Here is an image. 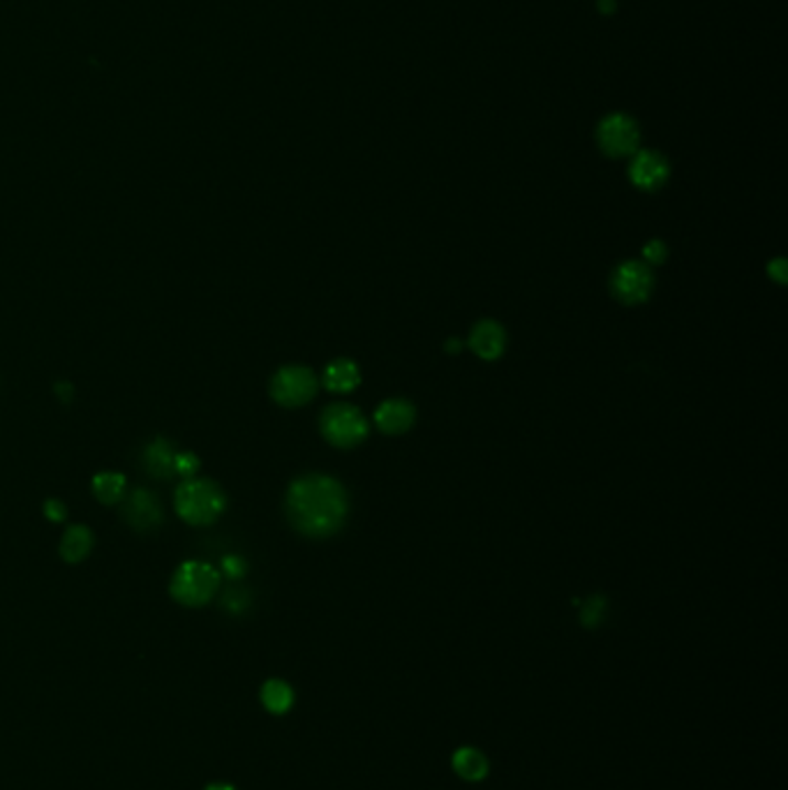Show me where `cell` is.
<instances>
[{
	"mask_svg": "<svg viewBox=\"0 0 788 790\" xmlns=\"http://www.w3.org/2000/svg\"><path fill=\"white\" fill-rule=\"evenodd\" d=\"M285 509L294 530L324 538L348 521L350 498L340 481L324 474H306L289 485Z\"/></svg>",
	"mask_w": 788,
	"mask_h": 790,
	"instance_id": "cell-1",
	"label": "cell"
},
{
	"mask_svg": "<svg viewBox=\"0 0 788 790\" xmlns=\"http://www.w3.org/2000/svg\"><path fill=\"white\" fill-rule=\"evenodd\" d=\"M174 506L188 525H211L227 509V498L215 481L190 479L179 485Z\"/></svg>",
	"mask_w": 788,
	"mask_h": 790,
	"instance_id": "cell-2",
	"label": "cell"
},
{
	"mask_svg": "<svg viewBox=\"0 0 788 790\" xmlns=\"http://www.w3.org/2000/svg\"><path fill=\"white\" fill-rule=\"evenodd\" d=\"M220 589V574L206 562H183L171 576L169 591L174 601L188 608L206 606Z\"/></svg>",
	"mask_w": 788,
	"mask_h": 790,
	"instance_id": "cell-3",
	"label": "cell"
},
{
	"mask_svg": "<svg viewBox=\"0 0 788 790\" xmlns=\"http://www.w3.org/2000/svg\"><path fill=\"white\" fill-rule=\"evenodd\" d=\"M319 428L329 444L338 449H352L368 437V421L359 407L350 403H333L322 412Z\"/></svg>",
	"mask_w": 788,
	"mask_h": 790,
	"instance_id": "cell-4",
	"label": "cell"
},
{
	"mask_svg": "<svg viewBox=\"0 0 788 790\" xmlns=\"http://www.w3.org/2000/svg\"><path fill=\"white\" fill-rule=\"evenodd\" d=\"M317 377L306 365H285L270 380V395L283 407H304L317 395Z\"/></svg>",
	"mask_w": 788,
	"mask_h": 790,
	"instance_id": "cell-5",
	"label": "cell"
},
{
	"mask_svg": "<svg viewBox=\"0 0 788 790\" xmlns=\"http://www.w3.org/2000/svg\"><path fill=\"white\" fill-rule=\"evenodd\" d=\"M654 287V276L652 268L643 261H625L610 278V289L615 293V299L627 303V306H638L646 303L650 299Z\"/></svg>",
	"mask_w": 788,
	"mask_h": 790,
	"instance_id": "cell-6",
	"label": "cell"
},
{
	"mask_svg": "<svg viewBox=\"0 0 788 790\" xmlns=\"http://www.w3.org/2000/svg\"><path fill=\"white\" fill-rule=\"evenodd\" d=\"M601 151L610 158H625L638 151L640 132L636 122L625 114H613L606 120H601L599 132H597Z\"/></svg>",
	"mask_w": 788,
	"mask_h": 790,
	"instance_id": "cell-7",
	"label": "cell"
},
{
	"mask_svg": "<svg viewBox=\"0 0 788 790\" xmlns=\"http://www.w3.org/2000/svg\"><path fill=\"white\" fill-rule=\"evenodd\" d=\"M669 162L663 156L654 151H640L631 160L629 167V179L640 190H657L669 179Z\"/></svg>",
	"mask_w": 788,
	"mask_h": 790,
	"instance_id": "cell-8",
	"label": "cell"
},
{
	"mask_svg": "<svg viewBox=\"0 0 788 790\" xmlns=\"http://www.w3.org/2000/svg\"><path fill=\"white\" fill-rule=\"evenodd\" d=\"M470 348L475 350V354L479 359L496 361L502 356V352L507 348V333L498 322H492V319H483V322H479L470 333Z\"/></svg>",
	"mask_w": 788,
	"mask_h": 790,
	"instance_id": "cell-9",
	"label": "cell"
},
{
	"mask_svg": "<svg viewBox=\"0 0 788 790\" xmlns=\"http://www.w3.org/2000/svg\"><path fill=\"white\" fill-rule=\"evenodd\" d=\"M123 515H126V521L132 527H141V530L156 527L162 521V511H160L158 500L146 490L132 492V495L126 500V506H123Z\"/></svg>",
	"mask_w": 788,
	"mask_h": 790,
	"instance_id": "cell-10",
	"label": "cell"
},
{
	"mask_svg": "<svg viewBox=\"0 0 788 790\" xmlns=\"http://www.w3.org/2000/svg\"><path fill=\"white\" fill-rule=\"evenodd\" d=\"M416 412L407 401L393 398L377 407L375 412V426L386 435H403L414 426Z\"/></svg>",
	"mask_w": 788,
	"mask_h": 790,
	"instance_id": "cell-11",
	"label": "cell"
},
{
	"mask_svg": "<svg viewBox=\"0 0 788 790\" xmlns=\"http://www.w3.org/2000/svg\"><path fill=\"white\" fill-rule=\"evenodd\" d=\"M451 768L454 772L462 779V781H483L490 772V762L486 758V754L477 747H460L454 758H451Z\"/></svg>",
	"mask_w": 788,
	"mask_h": 790,
	"instance_id": "cell-12",
	"label": "cell"
},
{
	"mask_svg": "<svg viewBox=\"0 0 788 790\" xmlns=\"http://www.w3.org/2000/svg\"><path fill=\"white\" fill-rule=\"evenodd\" d=\"M359 365L350 359H336L324 370V386L333 393H350L359 386Z\"/></svg>",
	"mask_w": 788,
	"mask_h": 790,
	"instance_id": "cell-13",
	"label": "cell"
},
{
	"mask_svg": "<svg viewBox=\"0 0 788 790\" xmlns=\"http://www.w3.org/2000/svg\"><path fill=\"white\" fill-rule=\"evenodd\" d=\"M90 551H93V532L84 525L67 527L61 541V557L67 564H79L90 555Z\"/></svg>",
	"mask_w": 788,
	"mask_h": 790,
	"instance_id": "cell-14",
	"label": "cell"
},
{
	"mask_svg": "<svg viewBox=\"0 0 788 790\" xmlns=\"http://www.w3.org/2000/svg\"><path fill=\"white\" fill-rule=\"evenodd\" d=\"M262 705L270 714H287L294 707V688L285 680H268L259 691Z\"/></svg>",
	"mask_w": 788,
	"mask_h": 790,
	"instance_id": "cell-15",
	"label": "cell"
},
{
	"mask_svg": "<svg viewBox=\"0 0 788 790\" xmlns=\"http://www.w3.org/2000/svg\"><path fill=\"white\" fill-rule=\"evenodd\" d=\"M93 495L103 504L111 506L126 498V477L116 472H103L93 479Z\"/></svg>",
	"mask_w": 788,
	"mask_h": 790,
	"instance_id": "cell-16",
	"label": "cell"
},
{
	"mask_svg": "<svg viewBox=\"0 0 788 790\" xmlns=\"http://www.w3.org/2000/svg\"><path fill=\"white\" fill-rule=\"evenodd\" d=\"M143 460H146V467H149V472L156 474V477H171V472H174V453L169 451V444L158 439L153 441L149 449H146L143 453Z\"/></svg>",
	"mask_w": 788,
	"mask_h": 790,
	"instance_id": "cell-17",
	"label": "cell"
},
{
	"mask_svg": "<svg viewBox=\"0 0 788 790\" xmlns=\"http://www.w3.org/2000/svg\"><path fill=\"white\" fill-rule=\"evenodd\" d=\"M606 604L597 597V599H593V601H587V606H585V610H583V624H587V627H597L599 622H601V617H604V608Z\"/></svg>",
	"mask_w": 788,
	"mask_h": 790,
	"instance_id": "cell-18",
	"label": "cell"
},
{
	"mask_svg": "<svg viewBox=\"0 0 788 790\" xmlns=\"http://www.w3.org/2000/svg\"><path fill=\"white\" fill-rule=\"evenodd\" d=\"M200 467V460H196L192 453H177L174 456V472L183 474V477H192Z\"/></svg>",
	"mask_w": 788,
	"mask_h": 790,
	"instance_id": "cell-19",
	"label": "cell"
},
{
	"mask_svg": "<svg viewBox=\"0 0 788 790\" xmlns=\"http://www.w3.org/2000/svg\"><path fill=\"white\" fill-rule=\"evenodd\" d=\"M643 257H646V261H650V264H661L663 259H667V245H663L661 241L648 243L646 250H643Z\"/></svg>",
	"mask_w": 788,
	"mask_h": 790,
	"instance_id": "cell-20",
	"label": "cell"
},
{
	"mask_svg": "<svg viewBox=\"0 0 788 790\" xmlns=\"http://www.w3.org/2000/svg\"><path fill=\"white\" fill-rule=\"evenodd\" d=\"M44 513H46V517H49V521H54V523H58V521H63V517H65V506H63L61 502L52 500V502H46V506H44Z\"/></svg>",
	"mask_w": 788,
	"mask_h": 790,
	"instance_id": "cell-21",
	"label": "cell"
},
{
	"mask_svg": "<svg viewBox=\"0 0 788 790\" xmlns=\"http://www.w3.org/2000/svg\"><path fill=\"white\" fill-rule=\"evenodd\" d=\"M768 274L775 276V280H777L779 285H784V282H786V266H784V259L773 261L770 268H768Z\"/></svg>",
	"mask_w": 788,
	"mask_h": 790,
	"instance_id": "cell-22",
	"label": "cell"
},
{
	"mask_svg": "<svg viewBox=\"0 0 788 790\" xmlns=\"http://www.w3.org/2000/svg\"><path fill=\"white\" fill-rule=\"evenodd\" d=\"M204 790H236L232 783H225V781H215V783H209Z\"/></svg>",
	"mask_w": 788,
	"mask_h": 790,
	"instance_id": "cell-23",
	"label": "cell"
},
{
	"mask_svg": "<svg viewBox=\"0 0 788 790\" xmlns=\"http://www.w3.org/2000/svg\"><path fill=\"white\" fill-rule=\"evenodd\" d=\"M599 8H601L604 12H610V10H613V0H599Z\"/></svg>",
	"mask_w": 788,
	"mask_h": 790,
	"instance_id": "cell-24",
	"label": "cell"
}]
</instances>
